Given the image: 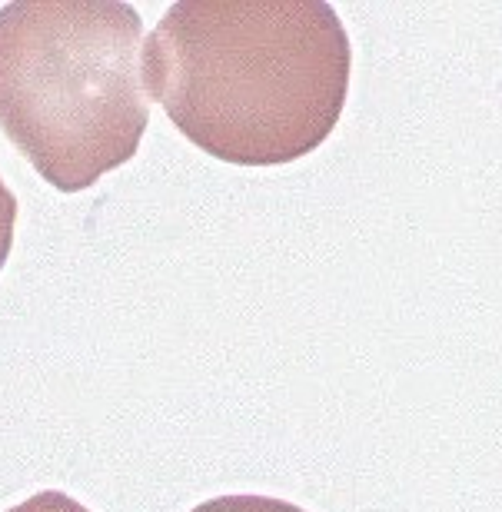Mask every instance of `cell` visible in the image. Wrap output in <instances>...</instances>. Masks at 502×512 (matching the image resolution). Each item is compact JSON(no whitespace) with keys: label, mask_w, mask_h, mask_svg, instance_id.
Wrapping results in <instances>:
<instances>
[{"label":"cell","mask_w":502,"mask_h":512,"mask_svg":"<svg viewBox=\"0 0 502 512\" xmlns=\"http://www.w3.org/2000/svg\"><path fill=\"white\" fill-rule=\"evenodd\" d=\"M350 67L323 0H180L147 37L143 87L203 153L280 167L340 124Z\"/></svg>","instance_id":"obj_1"},{"label":"cell","mask_w":502,"mask_h":512,"mask_svg":"<svg viewBox=\"0 0 502 512\" xmlns=\"http://www.w3.org/2000/svg\"><path fill=\"white\" fill-rule=\"evenodd\" d=\"M140 44L143 20L120 0L0 7V127L60 193L137 157L150 124Z\"/></svg>","instance_id":"obj_2"},{"label":"cell","mask_w":502,"mask_h":512,"mask_svg":"<svg viewBox=\"0 0 502 512\" xmlns=\"http://www.w3.org/2000/svg\"><path fill=\"white\" fill-rule=\"evenodd\" d=\"M193 512H306V509L270 496H217L200 503Z\"/></svg>","instance_id":"obj_3"},{"label":"cell","mask_w":502,"mask_h":512,"mask_svg":"<svg viewBox=\"0 0 502 512\" xmlns=\"http://www.w3.org/2000/svg\"><path fill=\"white\" fill-rule=\"evenodd\" d=\"M7 512H90V509L80 506L74 496L57 493V489H44V493L24 499V503L7 509Z\"/></svg>","instance_id":"obj_4"},{"label":"cell","mask_w":502,"mask_h":512,"mask_svg":"<svg viewBox=\"0 0 502 512\" xmlns=\"http://www.w3.org/2000/svg\"><path fill=\"white\" fill-rule=\"evenodd\" d=\"M14 223H17V197L0 180V270H4L10 247H14Z\"/></svg>","instance_id":"obj_5"}]
</instances>
